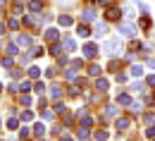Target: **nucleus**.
<instances>
[{
    "label": "nucleus",
    "mask_w": 155,
    "mask_h": 141,
    "mask_svg": "<svg viewBox=\"0 0 155 141\" xmlns=\"http://www.w3.org/2000/svg\"><path fill=\"white\" fill-rule=\"evenodd\" d=\"M29 53H31V55H34V58H41V55H45V50H43V48H41V45H36V48H31V50H29Z\"/></svg>",
    "instance_id": "nucleus-27"
},
{
    "label": "nucleus",
    "mask_w": 155,
    "mask_h": 141,
    "mask_svg": "<svg viewBox=\"0 0 155 141\" xmlns=\"http://www.w3.org/2000/svg\"><path fill=\"white\" fill-rule=\"evenodd\" d=\"M0 45H2V41H0Z\"/></svg>",
    "instance_id": "nucleus-57"
},
{
    "label": "nucleus",
    "mask_w": 155,
    "mask_h": 141,
    "mask_svg": "<svg viewBox=\"0 0 155 141\" xmlns=\"http://www.w3.org/2000/svg\"><path fill=\"white\" fill-rule=\"evenodd\" d=\"M17 127H19V120H17V117H10V120H7V129H17Z\"/></svg>",
    "instance_id": "nucleus-30"
},
{
    "label": "nucleus",
    "mask_w": 155,
    "mask_h": 141,
    "mask_svg": "<svg viewBox=\"0 0 155 141\" xmlns=\"http://www.w3.org/2000/svg\"><path fill=\"white\" fill-rule=\"evenodd\" d=\"M72 122H74V117H72L69 112H64V124H72Z\"/></svg>",
    "instance_id": "nucleus-48"
},
{
    "label": "nucleus",
    "mask_w": 155,
    "mask_h": 141,
    "mask_svg": "<svg viewBox=\"0 0 155 141\" xmlns=\"http://www.w3.org/2000/svg\"><path fill=\"white\" fill-rule=\"evenodd\" d=\"M77 34L81 36V39H88V36H91V29H88L86 24H79V26H77Z\"/></svg>",
    "instance_id": "nucleus-12"
},
{
    "label": "nucleus",
    "mask_w": 155,
    "mask_h": 141,
    "mask_svg": "<svg viewBox=\"0 0 155 141\" xmlns=\"http://www.w3.org/2000/svg\"><path fill=\"white\" fill-rule=\"evenodd\" d=\"M115 127L119 129V132H124V129H129V127H131V120H129V117H117Z\"/></svg>",
    "instance_id": "nucleus-6"
},
{
    "label": "nucleus",
    "mask_w": 155,
    "mask_h": 141,
    "mask_svg": "<svg viewBox=\"0 0 155 141\" xmlns=\"http://www.w3.org/2000/svg\"><path fill=\"white\" fill-rule=\"evenodd\" d=\"M134 7H136V10H141L143 15H148V7H146V5L141 2V0H134Z\"/></svg>",
    "instance_id": "nucleus-28"
},
{
    "label": "nucleus",
    "mask_w": 155,
    "mask_h": 141,
    "mask_svg": "<svg viewBox=\"0 0 155 141\" xmlns=\"http://www.w3.org/2000/svg\"><path fill=\"white\" fill-rule=\"evenodd\" d=\"M41 115H43V120H50V117H53V112H50V110H45V108L41 110Z\"/></svg>",
    "instance_id": "nucleus-46"
},
{
    "label": "nucleus",
    "mask_w": 155,
    "mask_h": 141,
    "mask_svg": "<svg viewBox=\"0 0 155 141\" xmlns=\"http://www.w3.org/2000/svg\"><path fill=\"white\" fill-rule=\"evenodd\" d=\"M21 105H31V96H26V93H21Z\"/></svg>",
    "instance_id": "nucleus-42"
},
{
    "label": "nucleus",
    "mask_w": 155,
    "mask_h": 141,
    "mask_svg": "<svg viewBox=\"0 0 155 141\" xmlns=\"http://www.w3.org/2000/svg\"><path fill=\"white\" fill-rule=\"evenodd\" d=\"M79 117H81V127H91V117H88V115H86V108H81V110H79Z\"/></svg>",
    "instance_id": "nucleus-10"
},
{
    "label": "nucleus",
    "mask_w": 155,
    "mask_h": 141,
    "mask_svg": "<svg viewBox=\"0 0 155 141\" xmlns=\"http://www.w3.org/2000/svg\"><path fill=\"white\" fill-rule=\"evenodd\" d=\"M141 29H146V31L150 29V17H148V15H143V17H141Z\"/></svg>",
    "instance_id": "nucleus-26"
},
{
    "label": "nucleus",
    "mask_w": 155,
    "mask_h": 141,
    "mask_svg": "<svg viewBox=\"0 0 155 141\" xmlns=\"http://www.w3.org/2000/svg\"><path fill=\"white\" fill-rule=\"evenodd\" d=\"M2 67H5V69H12V65H15V58H12V55H7V58H2Z\"/></svg>",
    "instance_id": "nucleus-22"
},
{
    "label": "nucleus",
    "mask_w": 155,
    "mask_h": 141,
    "mask_svg": "<svg viewBox=\"0 0 155 141\" xmlns=\"http://www.w3.org/2000/svg\"><path fill=\"white\" fill-rule=\"evenodd\" d=\"M146 124H148V127L155 124V115H153V112H150V115H146Z\"/></svg>",
    "instance_id": "nucleus-45"
},
{
    "label": "nucleus",
    "mask_w": 155,
    "mask_h": 141,
    "mask_svg": "<svg viewBox=\"0 0 155 141\" xmlns=\"http://www.w3.org/2000/svg\"><path fill=\"white\" fill-rule=\"evenodd\" d=\"M5 53H7V55H12V58H15V55H19V50H17V45H15V43H7V45H5Z\"/></svg>",
    "instance_id": "nucleus-19"
},
{
    "label": "nucleus",
    "mask_w": 155,
    "mask_h": 141,
    "mask_svg": "<svg viewBox=\"0 0 155 141\" xmlns=\"http://www.w3.org/2000/svg\"><path fill=\"white\" fill-rule=\"evenodd\" d=\"M31 58H34V55H31V53H26V55H21V62H24V65H26V62L31 60Z\"/></svg>",
    "instance_id": "nucleus-50"
},
{
    "label": "nucleus",
    "mask_w": 155,
    "mask_h": 141,
    "mask_svg": "<svg viewBox=\"0 0 155 141\" xmlns=\"http://www.w3.org/2000/svg\"><path fill=\"white\" fill-rule=\"evenodd\" d=\"M141 110H143V103H131V112H134V115H138Z\"/></svg>",
    "instance_id": "nucleus-32"
},
{
    "label": "nucleus",
    "mask_w": 155,
    "mask_h": 141,
    "mask_svg": "<svg viewBox=\"0 0 155 141\" xmlns=\"http://www.w3.org/2000/svg\"><path fill=\"white\" fill-rule=\"evenodd\" d=\"M105 115H107V117H115L117 115V105H107V108H105Z\"/></svg>",
    "instance_id": "nucleus-29"
},
{
    "label": "nucleus",
    "mask_w": 155,
    "mask_h": 141,
    "mask_svg": "<svg viewBox=\"0 0 155 141\" xmlns=\"http://www.w3.org/2000/svg\"><path fill=\"white\" fill-rule=\"evenodd\" d=\"M84 55H86V58H96L98 55V45L96 43H86V45H84Z\"/></svg>",
    "instance_id": "nucleus-5"
},
{
    "label": "nucleus",
    "mask_w": 155,
    "mask_h": 141,
    "mask_svg": "<svg viewBox=\"0 0 155 141\" xmlns=\"http://www.w3.org/2000/svg\"><path fill=\"white\" fill-rule=\"evenodd\" d=\"M60 50H62V43H53V48H50V53H55V55H60Z\"/></svg>",
    "instance_id": "nucleus-40"
},
{
    "label": "nucleus",
    "mask_w": 155,
    "mask_h": 141,
    "mask_svg": "<svg viewBox=\"0 0 155 141\" xmlns=\"http://www.w3.org/2000/svg\"><path fill=\"white\" fill-rule=\"evenodd\" d=\"M105 17H107V19H110V22H115V19H119V10H115V7H110V10H107V12H105Z\"/></svg>",
    "instance_id": "nucleus-18"
},
{
    "label": "nucleus",
    "mask_w": 155,
    "mask_h": 141,
    "mask_svg": "<svg viewBox=\"0 0 155 141\" xmlns=\"http://www.w3.org/2000/svg\"><path fill=\"white\" fill-rule=\"evenodd\" d=\"M31 89V81H21L19 84V91H29Z\"/></svg>",
    "instance_id": "nucleus-43"
},
{
    "label": "nucleus",
    "mask_w": 155,
    "mask_h": 141,
    "mask_svg": "<svg viewBox=\"0 0 155 141\" xmlns=\"http://www.w3.org/2000/svg\"><path fill=\"white\" fill-rule=\"evenodd\" d=\"M26 72H29V77H31V79H38V77H41V69L36 67V65H31Z\"/></svg>",
    "instance_id": "nucleus-20"
},
{
    "label": "nucleus",
    "mask_w": 155,
    "mask_h": 141,
    "mask_svg": "<svg viewBox=\"0 0 155 141\" xmlns=\"http://www.w3.org/2000/svg\"><path fill=\"white\" fill-rule=\"evenodd\" d=\"M81 67H84V60H72V62H69V67L64 69V77H67L69 81H74V79H77V74H79V69H81Z\"/></svg>",
    "instance_id": "nucleus-2"
},
{
    "label": "nucleus",
    "mask_w": 155,
    "mask_h": 141,
    "mask_svg": "<svg viewBox=\"0 0 155 141\" xmlns=\"http://www.w3.org/2000/svg\"><path fill=\"white\" fill-rule=\"evenodd\" d=\"M60 93H62L60 86H53V89H50V96H53V98H60Z\"/></svg>",
    "instance_id": "nucleus-41"
},
{
    "label": "nucleus",
    "mask_w": 155,
    "mask_h": 141,
    "mask_svg": "<svg viewBox=\"0 0 155 141\" xmlns=\"http://www.w3.org/2000/svg\"><path fill=\"white\" fill-rule=\"evenodd\" d=\"M19 120L21 122H31V120H34V112H31V110H24V112L19 115Z\"/></svg>",
    "instance_id": "nucleus-23"
},
{
    "label": "nucleus",
    "mask_w": 155,
    "mask_h": 141,
    "mask_svg": "<svg viewBox=\"0 0 155 141\" xmlns=\"http://www.w3.org/2000/svg\"><path fill=\"white\" fill-rule=\"evenodd\" d=\"M153 141H155V139H153Z\"/></svg>",
    "instance_id": "nucleus-58"
},
{
    "label": "nucleus",
    "mask_w": 155,
    "mask_h": 141,
    "mask_svg": "<svg viewBox=\"0 0 155 141\" xmlns=\"http://www.w3.org/2000/svg\"><path fill=\"white\" fill-rule=\"evenodd\" d=\"M2 34H5V24L0 22V36H2Z\"/></svg>",
    "instance_id": "nucleus-53"
},
{
    "label": "nucleus",
    "mask_w": 155,
    "mask_h": 141,
    "mask_svg": "<svg viewBox=\"0 0 155 141\" xmlns=\"http://www.w3.org/2000/svg\"><path fill=\"white\" fill-rule=\"evenodd\" d=\"M19 139H29V127H21V132H19Z\"/></svg>",
    "instance_id": "nucleus-39"
},
{
    "label": "nucleus",
    "mask_w": 155,
    "mask_h": 141,
    "mask_svg": "<svg viewBox=\"0 0 155 141\" xmlns=\"http://www.w3.org/2000/svg\"><path fill=\"white\" fill-rule=\"evenodd\" d=\"M122 15H124V19H127V22L136 17V15H134V7H131V5H124V7H122Z\"/></svg>",
    "instance_id": "nucleus-11"
},
{
    "label": "nucleus",
    "mask_w": 155,
    "mask_h": 141,
    "mask_svg": "<svg viewBox=\"0 0 155 141\" xmlns=\"http://www.w3.org/2000/svg\"><path fill=\"white\" fill-rule=\"evenodd\" d=\"M129 91H134V93H146V84H141V81H134Z\"/></svg>",
    "instance_id": "nucleus-15"
},
{
    "label": "nucleus",
    "mask_w": 155,
    "mask_h": 141,
    "mask_svg": "<svg viewBox=\"0 0 155 141\" xmlns=\"http://www.w3.org/2000/svg\"><path fill=\"white\" fill-rule=\"evenodd\" d=\"M34 91H36V93H43V91H45V84L36 81V84H34Z\"/></svg>",
    "instance_id": "nucleus-37"
},
{
    "label": "nucleus",
    "mask_w": 155,
    "mask_h": 141,
    "mask_svg": "<svg viewBox=\"0 0 155 141\" xmlns=\"http://www.w3.org/2000/svg\"><path fill=\"white\" fill-rule=\"evenodd\" d=\"M7 26H10L12 31H17V29H19V19H10V24H7Z\"/></svg>",
    "instance_id": "nucleus-38"
},
{
    "label": "nucleus",
    "mask_w": 155,
    "mask_h": 141,
    "mask_svg": "<svg viewBox=\"0 0 155 141\" xmlns=\"http://www.w3.org/2000/svg\"><path fill=\"white\" fill-rule=\"evenodd\" d=\"M29 7H31V12H41V7H43V5H41V0H34Z\"/></svg>",
    "instance_id": "nucleus-33"
},
{
    "label": "nucleus",
    "mask_w": 155,
    "mask_h": 141,
    "mask_svg": "<svg viewBox=\"0 0 155 141\" xmlns=\"http://www.w3.org/2000/svg\"><path fill=\"white\" fill-rule=\"evenodd\" d=\"M79 141H86V139H79Z\"/></svg>",
    "instance_id": "nucleus-56"
},
{
    "label": "nucleus",
    "mask_w": 155,
    "mask_h": 141,
    "mask_svg": "<svg viewBox=\"0 0 155 141\" xmlns=\"http://www.w3.org/2000/svg\"><path fill=\"white\" fill-rule=\"evenodd\" d=\"M0 91H2V84H0Z\"/></svg>",
    "instance_id": "nucleus-55"
},
{
    "label": "nucleus",
    "mask_w": 155,
    "mask_h": 141,
    "mask_svg": "<svg viewBox=\"0 0 155 141\" xmlns=\"http://www.w3.org/2000/svg\"><path fill=\"white\" fill-rule=\"evenodd\" d=\"M45 39L50 41V43H58V39H60V31H58V29H45Z\"/></svg>",
    "instance_id": "nucleus-7"
},
{
    "label": "nucleus",
    "mask_w": 155,
    "mask_h": 141,
    "mask_svg": "<svg viewBox=\"0 0 155 141\" xmlns=\"http://www.w3.org/2000/svg\"><path fill=\"white\" fill-rule=\"evenodd\" d=\"M134 77H143V65H131V69H129Z\"/></svg>",
    "instance_id": "nucleus-21"
},
{
    "label": "nucleus",
    "mask_w": 155,
    "mask_h": 141,
    "mask_svg": "<svg viewBox=\"0 0 155 141\" xmlns=\"http://www.w3.org/2000/svg\"><path fill=\"white\" fill-rule=\"evenodd\" d=\"M146 84H148V86H155V74H150V77L146 79Z\"/></svg>",
    "instance_id": "nucleus-49"
},
{
    "label": "nucleus",
    "mask_w": 155,
    "mask_h": 141,
    "mask_svg": "<svg viewBox=\"0 0 155 141\" xmlns=\"http://www.w3.org/2000/svg\"><path fill=\"white\" fill-rule=\"evenodd\" d=\"M131 96L129 93H117V105H131Z\"/></svg>",
    "instance_id": "nucleus-8"
},
{
    "label": "nucleus",
    "mask_w": 155,
    "mask_h": 141,
    "mask_svg": "<svg viewBox=\"0 0 155 141\" xmlns=\"http://www.w3.org/2000/svg\"><path fill=\"white\" fill-rule=\"evenodd\" d=\"M17 43H19V45H31V39L24 36V34H19V36H17Z\"/></svg>",
    "instance_id": "nucleus-25"
},
{
    "label": "nucleus",
    "mask_w": 155,
    "mask_h": 141,
    "mask_svg": "<svg viewBox=\"0 0 155 141\" xmlns=\"http://www.w3.org/2000/svg\"><path fill=\"white\" fill-rule=\"evenodd\" d=\"M117 31H119L122 36H129V39H134L136 34H138V31H136V29L129 24V22H122V24H117Z\"/></svg>",
    "instance_id": "nucleus-3"
},
{
    "label": "nucleus",
    "mask_w": 155,
    "mask_h": 141,
    "mask_svg": "<svg viewBox=\"0 0 155 141\" xmlns=\"http://www.w3.org/2000/svg\"><path fill=\"white\" fill-rule=\"evenodd\" d=\"M55 74H58L55 67H48V69H45V77H48V79H55Z\"/></svg>",
    "instance_id": "nucleus-35"
},
{
    "label": "nucleus",
    "mask_w": 155,
    "mask_h": 141,
    "mask_svg": "<svg viewBox=\"0 0 155 141\" xmlns=\"http://www.w3.org/2000/svg\"><path fill=\"white\" fill-rule=\"evenodd\" d=\"M0 7H5V0H0Z\"/></svg>",
    "instance_id": "nucleus-54"
},
{
    "label": "nucleus",
    "mask_w": 155,
    "mask_h": 141,
    "mask_svg": "<svg viewBox=\"0 0 155 141\" xmlns=\"http://www.w3.org/2000/svg\"><path fill=\"white\" fill-rule=\"evenodd\" d=\"M81 17H84V22L96 19V10H91V7H88V10H84V12H81Z\"/></svg>",
    "instance_id": "nucleus-16"
},
{
    "label": "nucleus",
    "mask_w": 155,
    "mask_h": 141,
    "mask_svg": "<svg viewBox=\"0 0 155 141\" xmlns=\"http://www.w3.org/2000/svg\"><path fill=\"white\" fill-rule=\"evenodd\" d=\"M107 34V24L105 22H98L96 24V36H105Z\"/></svg>",
    "instance_id": "nucleus-14"
},
{
    "label": "nucleus",
    "mask_w": 155,
    "mask_h": 141,
    "mask_svg": "<svg viewBox=\"0 0 155 141\" xmlns=\"http://www.w3.org/2000/svg\"><path fill=\"white\" fill-rule=\"evenodd\" d=\"M100 72H103V67H100V65H96V62H93V65H88V74H91V77H98Z\"/></svg>",
    "instance_id": "nucleus-17"
},
{
    "label": "nucleus",
    "mask_w": 155,
    "mask_h": 141,
    "mask_svg": "<svg viewBox=\"0 0 155 141\" xmlns=\"http://www.w3.org/2000/svg\"><path fill=\"white\" fill-rule=\"evenodd\" d=\"M34 132H36L38 136H43V134H45V124H43V122H36V124H34Z\"/></svg>",
    "instance_id": "nucleus-24"
},
{
    "label": "nucleus",
    "mask_w": 155,
    "mask_h": 141,
    "mask_svg": "<svg viewBox=\"0 0 155 141\" xmlns=\"http://www.w3.org/2000/svg\"><path fill=\"white\" fill-rule=\"evenodd\" d=\"M58 22H60V26H72V24H74V19H72L69 15H60Z\"/></svg>",
    "instance_id": "nucleus-13"
},
{
    "label": "nucleus",
    "mask_w": 155,
    "mask_h": 141,
    "mask_svg": "<svg viewBox=\"0 0 155 141\" xmlns=\"http://www.w3.org/2000/svg\"><path fill=\"white\" fill-rule=\"evenodd\" d=\"M148 67H150V69H155V58H150V60H148Z\"/></svg>",
    "instance_id": "nucleus-51"
},
{
    "label": "nucleus",
    "mask_w": 155,
    "mask_h": 141,
    "mask_svg": "<svg viewBox=\"0 0 155 141\" xmlns=\"http://www.w3.org/2000/svg\"><path fill=\"white\" fill-rule=\"evenodd\" d=\"M103 50H105L110 58H117V55L124 50V43H122V39H119V36H115V39H107L105 43H103Z\"/></svg>",
    "instance_id": "nucleus-1"
},
{
    "label": "nucleus",
    "mask_w": 155,
    "mask_h": 141,
    "mask_svg": "<svg viewBox=\"0 0 155 141\" xmlns=\"http://www.w3.org/2000/svg\"><path fill=\"white\" fill-rule=\"evenodd\" d=\"M124 81H127V74H119L117 72V84H124Z\"/></svg>",
    "instance_id": "nucleus-47"
},
{
    "label": "nucleus",
    "mask_w": 155,
    "mask_h": 141,
    "mask_svg": "<svg viewBox=\"0 0 155 141\" xmlns=\"http://www.w3.org/2000/svg\"><path fill=\"white\" fill-rule=\"evenodd\" d=\"M55 112H60V115H64V112H67L64 103H55Z\"/></svg>",
    "instance_id": "nucleus-36"
},
{
    "label": "nucleus",
    "mask_w": 155,
    "mask_h": 141,
    "mask_svg": "<svg viewBox=\"0 0 155 141\" xmlns=\"http://www.w3.org/2000/svg\"><path fill=\"white\" fill-rule=\"evenodd\" d=\"M62 50H67V53H74V50H77V43H74V39L64 36V39H62Z\"/></svg>",
    "instance_id": "nucleus-4"
},
{
    "label": "nucleus",
    "mask_w": 155,
    "mask_h": 141,
    "mask_svg": "<svg viewBox=\"0 0 155 141\" xmlns=\"http://www.w3.org/2000/svg\"><path fill=\"white\" fill-rule=\"evenodd\" d=\"M107 89H110V81H107V79H103V77H100V79H96V91H100V93H103V91H107Z\"/></svg>",
    "instance_id": "nucleus-9"
},
{
    "label": "nucleus",
    "mask_w": 155,
    "mask_h": 141,
    "mask_svg": "<svg viewBox=\"0 0 155 141\" xmlns=\"http://www.w3.org/2000/svg\"><path fill=\"white\" fill-rule=\"evenodd\" d=\"M77 136H79V139H86V136H88V127H81V129H77Z\"/></svg>",
    "instance_id": "nucleus-31"
},
{
    "label": "nucleus",
    "mask_w": 155,
    "mask_h": 141,
    "mask_svg": "<svg viewBox=\"0 0 155 141\" xmlns=\"http://www.w3.org/2000/svg\"><path fill=\"white\" fill-rule=\"evenodd\" d=\"M60 141H72V139H69L67 134H62V136H60Z\"/></svg>",
    "instance_id": "nucleus-52"
},
{
    "label": "nucleus",
    "mask_w": 155,
    "mask_h": 141,
    "mask_svg": "<svg viewBox=\"0 0 155 141\" xmlns=\"http://www.w3.org/2000/svg\"><path fill=\"white\" fill-rule=\"evenodd\" d=\"M96 139L98 141H105V139H107V132H105V129H98V132H96Z\"/></svg>",
    "instance_id": "nucleus-34"
},
{
    "label": "nucleus",
    "mask_w": 155,
    "mask_h": 141,
    "mask_svg": "<svg viewBox=\"0 0 155 141\" xmlns=\"http://www.w3.org/2000/svg\"><path fill=\"white\" fill-rule=\"evenodd\" d=\"M146 136H150V139H155V127H153V124H150V127L146 129Z\"/></svg>",
    "instance_id": "nucleus-44"
}]
</instances>
